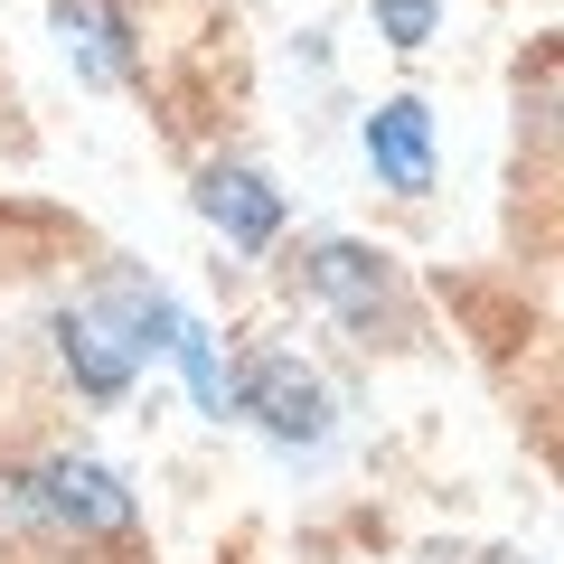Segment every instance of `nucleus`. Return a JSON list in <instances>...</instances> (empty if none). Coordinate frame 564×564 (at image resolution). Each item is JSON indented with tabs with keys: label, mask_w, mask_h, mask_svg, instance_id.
Wrapping results in <instances>:
<instances>
[{
	"label": "nucleus",
	"mask_w": 564,
	"mask_h": 564,
	"mask_svg": "<svg viewBox=\"0 0 564 564\" xmlns=\"http://www.w3.org/2000/svg\"><path fill=\"white\" fill-rule=\"evenodd\" d=\"M47 339H57V367H66V386H76L85 404H122V395H132L141 358L122 348V329L104 321L95 302H66L57 321H47Z\"/></svg>",
	"instance_id": "obj_4"
},
{
	"label": "nucleus",
	"mask_w": 564,
	"mask_h": 564,
	"mask_svg": "<svg viewBox=\"0 0 564 564\" xmlns=\"http://www.w3.org/2000/svg\"><path fill=\"white\" fill-rule=\"evenodd\" d=\"M367 20H377V39L395 47V57H414V47H433V29H443V0H367Z\"/></svg>",
	"instance_id": "obj_9"
},
{
	"label": "nucleus",
	"mask_w": 564,
	"mask_h": 564,
	"mask_svg": "<svg viewBox=\"0 0 564 564\" xmlns=\"http://www.w3.org/2000/svg\"><path fill=\"white\" fill-rule=\"evenodd\" d=\"M198 217L217 226L236 254H273V236H282V188L263 180L254 161H207V170H198Z\"/></svg>",
	"instance_id": "obj_6"
},
{
	"label": "nucleus",
	"mask_w": 564,
	"mask_h": 564,
	"mask_svg": "<svg viewBox=\"0 0 564 564\" xmlns=\"http://www.w3.org/2000/svg\"><path fill=\"white\" fill-rule=\"evenodd\" d=\"M499 564H527V555H499Z\"/></svg>",
	"instance_id": "obj_10"
},
{
	"label": "nucleus",
	"mask_w": 564,
	"mask_h": 564,
	"mask_svg": "<svg viewBox=\"0 0 564 564\" xmlns=\"http://www.w3.org/2000/svg\"><path fill=\"white\" fill-rule=\"evenodd\" d=\"M236 414H254L282 452H321L329 443V386L311 377L292 348H254L236 367Z\"/></svg>",
	"instance_id": "obj_2"
},
{
	"label": "nucleus",
	"mask_w": 564,
	"mask_h": 564,
	"mask_svg": "<svg viewBox=\"0 0 564 564\" xmlns=\"http://www.w3.org/2000/svg\"><path fill=\"white\" fill-rule=\"evenodd\" d=\"M358 151H367V170H377V188H395V198H423V188H433V170H443V151H433V113H423L414 95L367 104Z\"/></svg>",
	"instance_id": "obj_5"
},
{
	"label": "nucleus",
	"mask_w": 564,
	"mask_h": 564,
	"mask_svg": "<svg viewBox=\"0 0 564 564\" xmlns=\"http://www.w3.org/2000/svg\"><path fill=\"white\" fill-rule=\"evenodd\" d=\"M170 358H180V377H188V395H198V414H207V423L236 414V367H226V348H217V329H207V321H180Z\"/></svg>",
	"instance_id": "obj_8"
},
{
	"label": "nucleus",
	"mask_w": 564,
	"mask_h": 564,
	"mask_svg": "<svg viewBox=\"0 0 564 564\" xmlns=\"http://www.w3.org/2000/svg\"><path fill=\"white\" fill-rule=\"evenodd\" d=\"M132 527H141V499L122 489L113 462H95V452H39L29 462V536L122 545Z\"/></svg>",
	"instance_id": "obj_1"
},
{
	"label": "nucleus",
	"mask_w": 564,
	"mask_h": 564,
	"mask_svg": "<svg viewBox=\"0 0 564 564\" xmlns=\"http://www.w3.org/2000/svg\"><path fill=\"white\" fill-rule=\"evenodd\" d=\"M47 20H57V47H66V66H76L85 85H132L141 29H132L122 0H57Z\"/></svg>",
	"instance_id": "obj_7"
},
{
	"label": "nucleus",
	"mask_w": 564,
	"mask_h": 564,
	"mask_svg": "<svg viewBox=\"0 0 564 564\" xmlns=\"http://www.w3.org/2000/svg\"><path fill=\"white\" fill-rule=\"evenodd\" d=\"M302 292L339 329H367V339H377V329L395 321V302H404L395 263H386L377 245H358V236H321V245H311V254H302Z\"/></svg>",
	"instance_id": "obj_3"
}]
</instances>
